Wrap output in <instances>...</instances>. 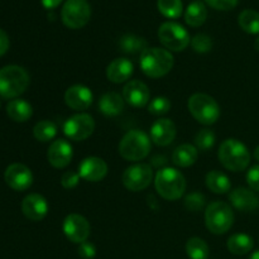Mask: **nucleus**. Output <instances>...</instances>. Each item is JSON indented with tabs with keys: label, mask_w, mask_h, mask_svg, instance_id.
<instances>
[{
	"label": "nucleus",
	"mask_w": 259,
	"mask_h": 259,
	"mask_svg": "<svg viewBox=\"0 0 259 259\" xmlns=\"http://www.w3.org/2000/svg\"><path fill=\"white\" fill-rule=\"evenodd\" d=\"M141 68L146 76L159 78L166 76L174 67V56L164 48H147L141 55Z\"/></svg>",
	"instance_id": "obj_1"
},
{
	"label": "nucleus",
	"mask_w": 259,
	"mask_h": 259,
	"mask_svg": "<svg viewBox=\"0 0 259 259\" xmlns=\"http://www.w3.org/2000/svg\"><path fill=\"white\" fill-rule=\"evenodd\" d=\"M29 75L23 67L9 65L0 68V96L4 99H17L29 86Z\"/></svg>",
	"instance_id": "obj_2"
},
{
	"label": "nucleus",
	"mask_w": 259,
	"mask_h": 259,
	"mask_svg": "<svg viewBox=\"0 0 259 259\" xmlns=\"http://www.w3.org/2000/svg\"><path fill=\"white\" fill-rule=\"evenodd\" d=\"M154 187L158 195L168 201L181 199L186 191V179L176 168L166 167L157 172L154 180Z\"/></svg>",
	"instance_id": "obj_3"
},
{
	"label": "nucleus",
	"mask_w": 259,
	"mask_h": 259,
	"mask_svg": "<svg viewBox=\"0 0 259 259\" xmlns=\"http://www.w3.org/2000/svg\"><path fill=\"white\" fill-rule=\"evenodd\" d=\"M219 161L223 166L232 172H242L249 166L250 153L245 144L238 139H225L219 148Z\"/></svg>",
	"instance_id": "obj_4"
},
{
	"label": "nucleus",
	"mask_w": 259,
	"mask_h": 259,
	"mask_svg": "<svg viewBox=\"0 0 259 259\" xmlns=\"http://www.w3.org/2000/svg\"><path fill=\"white\" fill-rule=\"evenodd\" d=\"M151 152V138L144 132L129 131L119 143V154L124 159L138 162L146 158Z\"/></svg>",
	"instance_id": "obj_5"
},
{
	"label": "nucleus",
	"mask_w": 259,
	"mask_h": 259,
	"mask_svg": "<svg viewBox=\"0 0 259 259\" xmlns=\"http://www.w3.org/2000/svg\"><path fill=\"white\" fill-rule=\"evenodd\" d=\"M234 223L232 207L223 201H214L205 210V224L212 234L222 235L229 232Z\"/></svg>",
	"instance_id": "obj_6"
},
{
	"label": "nucleus",
	"mask_w": 259,
	"mask_h": 259,
	"mask_svg": "<svg viewBox=\"0 0 259 259\" xmlns=\"http://www.w3.org/2000/svg\"><path fill=\"white\" fill-rule=\"evenodd\" d=\"M187 108L191 115L204 125H211L220 118V106L214 98L206 94H194L189 99Z\"/></svg>",
	"instance_id": "obj_7"
},
{
	"label": "nucleus",
	"mask_w": 259,
	"mask_h": 259,
	"mask_svg": "<svg viewBox=\"0 0 259 259\" xmlns=\"http://www.w3.org/2000/svg\"><path fill=\"white\" fill-rule=\"evenodd\" d=\"M159 42L172 52H181L191 43L189 32L181 24L175 22H166L158 29Z\"/></svg>",
	"instance_id": "obj_8"
},
{
	"label": "nucleus",
	"mask_w": 259,
	"mask_h": 259,
	"mask_svg": "<svg viewBox=\"0 0 259 259\" xmlns=\"http://www.w3.org/2000/svg\"><path fill=\"white\" fill-rule=\"evenodd\" d=\"M91 18V7L88 0H66L61 10L62 23L70 29L85 27Z\"/></svg>",
	"instance_id": "obj_9"
},
{
	"label": "nucleus",
	"mask_w": 259,
	"mask_h": 259,
	"mask_svg": "<svg viewBox=\"0 0 259 259\" xmlns=\"http://www.w3.org/2000/svg\"><path fill=\"white\" fill-rule=\"evenodd\" d=\"M153 180V169L148 163H137L124 171L121 181L129 191H143Z\"/></svg>",
	"instance_id": "obj_10"
},
{
	"label": "nucleus",
	"mask_w": 259,
	"mask_h": 259,
	"mask_svg": "<svg viewBox=\"0 0 259 259\" xmlns=\"http://www.w3.org/2000/svg\"><path fill=\"white\" fill-rule=\"evenodd\" d=\"M95 131V120L85 113L76 114L68 118L63 125V133L71 141L81 142L88 139Z\"/></svg>",
	"instance_id": "obj_11"
},
{
	"label": "nucleus",
	"mask_w": 259,
	"mask_h": 259,
	"mask_svg": "<svg viewBox=\"0 0 259 259\" xmlns=\"http://www.w3.org/2000/svg\"><path fill=\"white\" fill-rule=\"evenodd\" d=\"M63 233L66 238L70 242L81 244L83 242H88V238L90 237V224L88 219L80 214H70L65 218L62 225Z\"/></svg>",
	"instance_id": "obj_12"
},
{
	"label": "nucleus",
	"mask_w": 259,
	"mask_h": 259,
	"mask_svg": "<svg viewBox=\"0 0 259 259\" xmlns=\"http://www.w3.org/2000/svg\"><path fill=\"white\" fill-rule=\"evenodd\" d=\"M5 182L14 191H25L33 184V174L25 164L13 163L5 169Z\"/></svg>",
	"instance_id": "obj_13"
},
{
	"label": "nucleus",
	"mask_w": 259,
	"mask_h": 259,
	"mask_svg": "<svg viewBox=\"0 0 259 259\" xmlns=\"http://www.w3.org/2000/svg\"><path fill=\"white\" fill-rule=\"evenodd\" d=\"M72 146L65 139H57L51 143L47 152V158L55 168H65L72 161Z\"/></svg>",
	"instance_id": "obj_14"
},
{
	"label": "nucleus",
	"mask_w": 259,
	"mask_h": 259,
	"mask_svg": "<svg viewBox=\"0 0 259 259\" xmlns=\"http://www.w3.org/2000/svg\"><path fill=\"white\" fill-rule=\"evenodd\" d=\"M108 174V164L99 157H88L78 166V175L81 179L89 182H99Z\"/></svg>",
	"instance_id": "obj_15"
},
{
	"label": "nucleus",
	"mask_w": 259,
	"mask_h": 259,
	"mask_svg": "<svg viewBox=\"0 0 259 259\" xmlns=\"http://www.w3.org/2000/svg\"><path fill=\"white\" fill-rule=\"evenodd\" d=\"M22 212L32 222H40L48 212L47 200L39 194H29L23 199Z\"/></svg>",
	"instance_id": "obj_16"
},
{
	"label": "nucleus",
	"mask_w": 259,
	"mask_h": 259,
	"mask_svg": "<svg viewBox=\"0 0 259 259\" xmlns=\"http://www.w3.org/2000/svg\"><path fill=\"white\" fill-rule=\"evenodd\" d=\"M93 93L83 85H73L65 93V103L72 110H86L93 104Z\"/></svg>",
	"instance_id": "obj_17"
},
{
	"label": "nucleus",
	"mask_w": 259,
	"mask_h": 259,
	"mask_svg": "<svg viewBox=\"0 0 259 259\" xmlns=\"http://www.w3.org/2000/svg\"><path fill=\"white\" fill-rule=\"evenodd\" d=\"M229 200L233 206L239 211L250 212L259 209V197L252 189L237 187L229 194Z\"/></svg>",
	"instance_id": "obj_18"
},
{
	"label": "nucleus",
	"mask_w": 259,
	"mask_h": 259,
	"mask_svg": "<svg viewBox=\"0 0 259 259\" xmlns=\"http://www.w3.org/2000/svg\"><path fill=\"white\" fill-rule=\"evenodd\" d=\"M149 89L139 80L129 81L123 89V98L129 105L134 108H143L149 101Z\"/></svg>",
	"instance_id": "obj_19"
},
{
	"label": "nucleus",
	"mask_w": 259,
	"mask_h": 259,
	"mask_svg": "<svg viewBox=\"0 0 259 259\" xmlns=\"http://www.w3.org/2000/svg\"><path fill=\"white\" fill-rule=\"evenodd\" d=\"M176 138V125L169 119H158L151 128V139L159 147L171 144Z\"/></svg>",
	"instance_id": "obj_20"
},
{
	"label": "nucleus",
	"mask_w": 259,
	"mask_h": 259,
	"mask_svg": "<svg viewBox=\"0 0 259 259\" xmlns=\"http://www.w3.org/2000/svg\"><path fill=\"white\" fill-rule=\"evenodd\" d=\"M134 66L128 58H115L106 67V77L114 83H123L132 77Z\"/></svg>",
	"instance_id": "obj_21"
},
{
	"label": "nucleus",
	"mask_w": 259,
	"mask_h": 259,
	"mask_svg": "<svg viewBox=\"0 0 259 259\" xmlns=\"http://www.w3.org/2000/svg\"><path fill=\"white\" fill-rule=\"evenodd\" d=\"M7 113L12 120L17 123H24L32 118L33 108L28 101L23 99H14L8 103Z\"/></svg>",
	"instance_id": "obj_22"
},
{
	"label": "nucleus",
	"mask_w": 259,
	"mask_h": 259,
	"mask_svg": "<svg viewBox=\"0 0 259 259\" xmlns=\"http://www.w3.org/2000/svg\"><path fill=\"white\" fill-rule=\"evenodd\" d=\"M124 98L116 93H106L99 101V109L106 116H116L124 110Z\"/></svg>",
	"instance_id": "obj_23"
},
{
	"label": "nucleus",
	"mask_w": 259,
	"mask_h": 259,
	"mask_svg": "<svg viewBox=\"0 0 259 259\" xmlns=\"http://www.w3.org/2000/svg\"><path fill=\"white\" fill-rule=\"evenodd\" d=\"M199 149L192 144H181L177 147L172 153V162L176 166L186 168V167L192 166L197 161L199 157Z\"/></svg>",
	"instance_id": "obj_24"
},
{
	"label": "nucleus",
	"mask_w": 259,
	"mask_h": 259,
	"mask_svg": "<svg viewBox=\"0 0 259 259\" xmlns=\"http://www.w3.org/2000/svg\"><path fill=\"white\" fill-rule=\"evenodd\" d=\"M207 18V9L205 4L200 0H195L187 7L186 13H185V22L190 27H201Z\"/></svg>",
	"instance_id": "obj_25"
},
{
	"label": "nucleus",
	"mask_w": 259,
	"mask_h": 259,
	"mask_svg": "<svg viewBox=\"0 0 259 259\" xmlns=\"http://www.w3.org/2000/svg\"><path fill=\"white\" fill-rule=\"evenodd\" d=\"M205 182H206V186L210 191L219 195L227 194L228 191H230V187H232L229 177L225 174H223V172L217 171V169L210 171L209 174L206 175Z\"/></svg>",
	"instance_id": "obj_26"
},
{
	"label": "nucleus",
	"mask_w": 259,
	"mask_h": 259,
	"mask_svg": "<svg viewBox=\"0 0 259 259\" xmlns=\"http://www.w3.org/2000/svg\"><path fill=\"white\" fill-rule=\"evenodd\" d=\"M254 247V240L248 234H234L228 239V249L235 255H244Z\"/></svg>",
	"instance_id": "obj_27"
},
{
	"label": "nucleus",
	"mask_w": 259,
	"mask_h": 259,
	"mask_svg": "<svg viewBox=\"0 0 259 259\" xmlns=\"http://www.w3.org/2000/svg\"><path fill=\"white\" fill-rule=\"evenodd\" d=\"M238 24L248 34H259V12L245 9L238 17Z\"/></svg>",
	"instance_id": "obj_28"
},
{
	"label": "nucleus",
	"mask_w": 259,
	"mask_h": 259,
	"mask_svg": "<svg viewBox=\"0 0 259 259\" xmlns=\"http://www.w3.org/2000/svg\"><path fill=\"white\" fill-rule=\"evenodd\" d=\"M119 47L124 53L136 55L147 50V40L136 34H125L119 40Z\"/></svg>",
	"instance_id": "obj_29"
},
{
	"label": "nucleus",
	"mask_w": 259,
	"mask_h": 259,
	"mask_svg": "<svg viewBox=\"0 0 259 259\" xmlns=\"http://www.w3.org/2000/svg\"><path fill=\"white\" fill-rule=\"evenodd\" d=\"M186 253L190 259H207L210 254V249L204 239L194 237L187 240Z\"/></svg>",
	"instance_id": "obj_30"
},
{
	"label": "nucleus",
	"mask_w": 259,
	"mask_h": 259,
	"mask_svg": "<svg viewBox=\"0 0 259 259\" xmlns=\"http://www.w3.org/2000/svg\"><path fill=\"white\" fill-rule=\"evenodd\" d=\"M57 134V126L53 121L50 120H40L33 128V136L39 142H50Z\"/></svg>",
	"instance_id": "obj_31"
},
{
	"label": "nucleus",
	"mask_w": 259,
	"mask_h": 259,
	"mask_svg": "<svg viewBox=\"0 0 259 259\" xmlns=\"http://www.w3.org/2000/svg\"><path fill=\"white\" fill-rule=\"evenodd\" d=\"M157 7L159 13L169 19H177L181 17L184 9L181 0H157Z\"/></svg>",
	"instance_id": "obj_32"
},
{
	"label": "nucleus",
	"mask_w": 259,
	"mask_h": 259,
	"mask_svg": "<svg viewBox=\"0 0 259 259\" xmlns=\"http://www.w3.org/2000/svg\"><path fill=\"white\" fill-rule=\"evenodd\" d=\"M215 141H217L215 133L210 129H201L195 137V144L200 151H209L210 148L214 147Z\"/></svg>",
	"instance_id": "obj_33"
},
{
	"label": "nucleus",
	"mask_w": 259,
	"mask_h": 259,
	"mask_svg": "<svg viewBox=\"0 0 259 259\" xmlns=\"http://www.w3.org/2000/svg\"><path fill=\"white\" fill-rule=\"evenodd\" d=\"M171 109V101L168 100L164 96H158V98H154L153 100L149 103L148 105V111L152 115L161 116L167 114Z\"/></svg>",
	"instance_id": "obj_34"
},
{
	"label": "nucleus",
	"mask_w": 259,
	"mask_h": 259,
	"mask_svg": "<svg viewBox=\"0 0 259 259\" xmlns=\"http://www.w3.org/2000/svg\"><path fill=\"white\" fill-rule=\"evenodd\" d=\"M191 46L194 48L195 52L197 53H207L211 51L212 48V40L211 38L204 33H199L195 37H192Z\"/></svg>",
	"instance_id": "obj_35"
},
{
	"label": "nucleus",
	"mask_w": 259,
	"mask_h": 259,
	"mask_svg": "<svg viewBox=\"0 0 259 259\" xmlns=\"http://www.w3.org/2000/svg\"><path fill=\"white\" fill-rule=\"evenodd\" d=\"M205 202H206V199H205L204 195L200 194V192H192V194L187 195L186 199H185V207L189 211L197 212L204 209Z\"/></svg>",
	"instance_id": "obj_36"
},
{
	"label": "nucleus",
	"mask_w": 259,
	"mask_h": 259,
	"mask_svg": "<svg viewBox=\"0 0 259 259\" xmlns=\"http://www.w3.org/2000/svg\"><path fill=\"white\" fill-rule=\"evenodd\" d=\"M205 3L214 9L227 12V10L234 9L239 0H205Z\"/></svg>",
	"instance_id": "obj_37"
},
{
	"label": "nucleus",
	"mask_w": 259,
	"mask_h": 259,
	"mask_svg": "<svg viewBox=\"0 0 259 259\" xmlns=\"http://www.w3.org/2000/svg\"><path fill=\"white\" fill-rule=\"evenodd\" d=\"M80 175L76 174L73 171H67L62 175L61 177V185H62L65 189L71 190L73 187H76L78 185V181H80Z\"/></svg>",
	"instance_id": "obj_38"
},
{
	"label": "nucleus",
	"mask_w": 259,
	"mask_h": 259,
	"mask_svg": "<svg viewBox=\"0 0 259 259\" xmlns=\"http://www.w3.org/2000/svg\"><path fill=\"white\" fill-rule=\"evenodd\" d=\"M247 182L249 185V189L259 192V164L250 167L247 174Z\"/></svg>",
	"instance_id": "obj_39"
},
{
	"label": "nucleus",
	"mask_w": 259,
	"mask_h": 259,
	"mask_svg": "<svg viewBox=\"0 0 259 259\" xmlns=\"http://www.w3.org/2000/svg\"><path fill=\"white\" fill-rule=\"evenodd\" d=\"M78 255L82 259H94L96 255V248L93 243L83 242L78 247Z\"/></svg>",
	"instance_id": "obj_40"
},
{
	"label": "nucleus",
	"mask_w": 259,
	"mask_h": 259,
	"mask_svg": "<svg viewBox=\"0 0 259 259\" xmlns=\"http://www.w3.org/2000/svg\"><path fill=\"white\" fill-rule=\"evenodd\" d=\"M9 46H10L9 37H8L7 33H5L4 30L0 28V57H2V56H4L5 53L8 52V50H9Z\"/></svg>",
	"instance_id": "obj_41"
},
{
	"label": "nucleus",
	"mask_w": 259,
	"mask_h": 259,
	"mask_svg": "<svg viewBox=\"0 0 259 259\" xmlns=\"http://www.w3.org/2000/svg\"><path fill=\"white\" fill-rule=\"evenodd\" d=\"M62 3V0H42V5L46 9H55Z\"/></svg>",
	"instance_id": "obj_42"
},
{
	"label": "nucleus",
	"mask_w": 259,
	"mask_h": 259,
	"mask_svg": "<svg viewBox=\"0 0 259 259\" xmlns=\"http://www.w3.org/2000/svg\"><path fill=\"white\" fill-rule=\"evenodd\" d=\"M254 158L257 159V161L259 162V146L257 147V148L254 149Z\"/></svg>",
	"instance_id": "obj_43"
},
{
	"label": "nucleus",
	"mask_w": 259,
	"mask_h": 259,
	"mask_svg": "<svg viewBox=\"0 0 259 259\" xmlns=\"http://www.w3.org/2000/svg\"><path fill=\"white\" fill-rule=\"evenodd\" d=\"M249 259H259V250H257V252L253 253V254L250 255Z\"/></svg>",
	"instance_id": "obj_44"
},
{
	"label": "nucleus",
	"mask_w": 259,
	"mask_h": 259,
	"mask_svg": "<svg viewBox=\"0 0 259 259\" xmlns=\"http://www.w3.org/2000/svg\"><path fill=\"white\" fill-rule=\"evenodd\" d=\"M254 48L259 52V37H257V39H255V42H254Z\"/></svg>",
	"instance_id": "obj_45"
}]
</instances>
